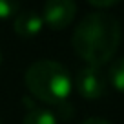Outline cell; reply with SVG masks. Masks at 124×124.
Returning <instances> with one entry per match:
<instances>
[{"label": "cell", "mask_w": 124, "mask_h": 124, "mask_svg": "<svg viewBox=\"0 0 124 124\" xmlns=\"http://www.w3.org/2000/svg\"><path fill=\"white\" fill-rule=\"evenodd\" d=\"M73 49L89 66L113 60L120 44V24L109 13H89L77 24L71 37Z\"/></svg>", "instance_id": "obj_1"}, {"label": "cell", "mask_w": 124, "mask_h": 124, "mask_svg": "<svg viewBox=\"0 0 124 124\" xmlns=\"http://www.w3.org/2000/svg\"><path fill=\"white\" fill-rule=\"evenodd\" d=\"M24 82L33 97L49 106L64 104L73 88L70 71L51 58L33 62L24 75Z\"/></svg>", "instance_id": "obj_2"}, {"label": "cell", "mask_w": 124, "mask_h": 124, "mask_svg": "<svg viewBox=\"0 0 124 124\" xmlns=\"http://www.w3.org/2000/svg\"><path fill=\"white\" fill-rule=\"evenodd\" d=\"M77 15L75 0H46L42 9V22L53 31H60L73 22Z\"/></svg>", "instance_id": "obj_3"}, {"label": "cell", "mask_w": 124, "mask_h": 124, "mask_svg": "<svg viewBox=\"0 0 124 124\" xmlns=\"http://www.w3.org/2000/svg\"><path fill=\"white\" fill-rule=\"evenodd\" d=\"M75 88L84 99H101L106 93V77L99 66H84L75 75Z\"/></svg>", "instance_id": "obj_4"}, {"label": "cell", "mask_w": 124, "mask_h": 124, "mask_svg": "<svg viewBox=\"0 0 124 124\" xmlns=\"http://www.w3.org/2000/svg\"><path fill=\"white\" fill-rule=\"evenodd\" d=\"M44 22L42 16L35 11H22L18 15H15V22H13V29L18 37L24 39H31V37H37L42 31Z\"/></svg>", "instance_id": "obj_5"}, {"label": "cell", "mask_w": 124, "mask_h": 124, "mask_svg": "<svg viewBox=\"0 0 124 124\" xmlns=\"http://www.w3.org/2000/svg\"><path fill=\"white\" fill-rule=\"evenodd\" d=\"M22 124H58V119L51 109L31 106V108H27L26 115H24Z\"/></svg>", "instance_id": "obj_6"}, {"label": "cell", "mask_w": 124, "mask_h": 124, "mask_svg": "<svg viewBox=\"0 0 124 124\" xmlns=\"http://www.w3.org/2000/svg\"><path fill=\"white\" fill-rule=\"evenodd\" d=\"M108 78H109V84L113 86V89L117 93H122V89H124V60L120 57L111 60Z\"/></svg>", "instance_id": "obj_7"}, {"label": "cell", "mask_w": 124, "mask_h": 124, "mask_svg": "<svg viewBox=\"0 0 124 124\" xmlns=\"http://www.w3.org/2000/svg\"><path fill=\"white\" fill-rule=\"evenodd\" d=\"M18 0H0V20H8L18 13Z\"/></svg>", "instance_id": "obj_8"}, {"label": "cell", "mask_w": 124, "mask_h": 124, "mask_svg": "<svg viewBox=\"0 0 124 124\" xmlns=\"http://www.w3.org/2000/svg\"><path fill=\"white\" fill-rule=\"evenodd\" d=\"M88 2L95 8H111V6H117L120 0H88Z\"/></svg>", "instance_id": "obj_9"}, {"label": "cell", "mask_w": 124, "mask_h": 124, "mask_svg": "<svg viewBox=\"0 0 124 124\" xmlns=\"http://www.w3.org/2000/svg\"><path fill=\"white\" fill-rule=\"evenodd\" d=\"M80 124H111V122L106 120V119H102V117H89V119L82 120Z\"/></svg>", "instance_id": "obj_10"}, {"label": "cell", "mask_w": 124, "mask_h": 124, "mask_svg": "<svg viewBox=\"0 0 124 124\" xmlns=\"http://www.w3.org/2000/svg\"><path fill=\"white\" fill-rule=\"evenodd\" d=\"M2 58H4V55H2V49H0V64H2Z\"/></svg>", "instance_id": "obj_11"}, {"label": "cell", "mask_w": 124, "mask_h": 124, "mask_svg": "<svg viewBox=\"0 0 124 124\" xmlns=\"http://www.w3.org/2000/svg\"><path fill=\"white\" fill-rule=\"evenodd\" d=\"M0 124H2V122H0Z\"/></svg>", "instance_id": "obj_12"}]
</instances>
